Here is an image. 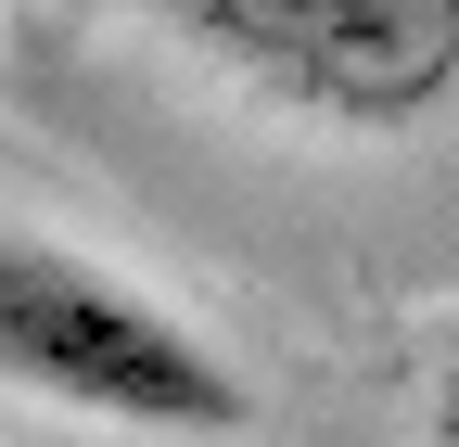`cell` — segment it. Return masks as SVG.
Instances as JSON below:
<instances>
[{"label":"cell","instance_id":"1","mask_svg":"<svg viewBox=\"0 0 459 447\" xmlns=\"http://www.w3.org/2000/svg\"><path fill=\"white\" fill-rule=\"evenodd\" d=\"M0 383L90 434H255V383L115 256L0 217Z\"/></svg>","mask_w":459,"mask_h":447},{"label":"cell","instance_id":"2","mask_svg":"<svg viewBox=\"0 0 459 447\" xmlns=\"http://www.w3.org/2000/svg\"><path fill=\"white\" fill-rule=\"evenodd\" d=\"M243 102L332 141H421L459 116V0H115Z\"/></svg>","mask_w":459,"mask_h":447},{"label":"cell","instance_id":"3","mask_svg":"<svg viewBox=\"0 0 459 447\" xmlns=\"http://www.w3.org/2000/svg\"><path fill=\"white\" fill-rule=\"evenodd\" d=\"M421 434H434V447H459V371L434 383V397H421Z\"/></svg>","mask_w":459,"mask_h":447}]
</instances>
